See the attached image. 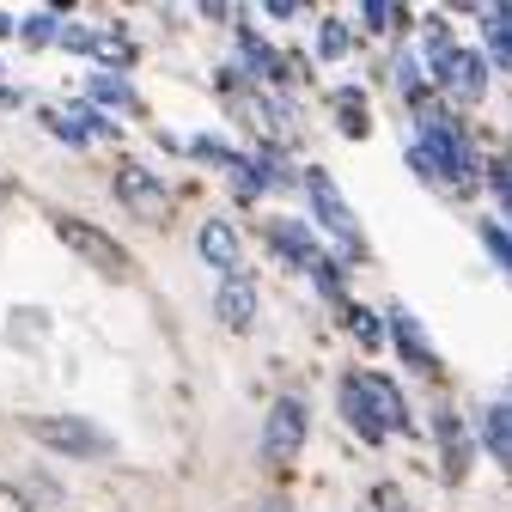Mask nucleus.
<instances>
[{
	"instance_id": "5",
	"label": "nucleus",
	"mask_w": 512,
	"mask_h": 512,
	"mask_svg": "<svg viewBox=\"0 0 512 512\" xmlns=\"http://www.w3.org/2000/svg\"><path fill=\"white\" fill-rule=\"evenodd\" d=\"M299 445H305V403L299 397H281L269 409V427H263V458L269 464H293Z\"/></svg>"
},
{
	"instance_id": "16",
	"label": "nucleus",
	"mask_w": 512,
	"mask_h": 512,
	"mask_svg": "<svg viewBox=\"0 0 512 512\" xmlns=\"http://www.w3.org/2000/svg\"><path fill=\"white\" fill-rule=\"evenodd\" d=\"M378 512H409V506H403V494H397V488H378Z\"/></svg>"
},
{
	"instance_id": "18",
	"label": "nucleus",
	"mask_w": 512,
	"mask_h": 512,
	"mask_svg": "<svg viewBox=\"0 0 512 512\" xmlns=\"http://www.w3.org/2000/svg\"><path fill=\"white\" fill-rule=\"evenodd\" d=\"M488 250H494V263H506V232L500 226H488Z\"/></svg>"
},
{
	"instance_id": "12",
	"label": "nucleus",
	"mask_w": 512,
	"mask_h": 512,
	"mask_svg": "<svg viewBox=\"0 0 512 512\" xmlns=\"http://www.w3.org/2000/svg\"><path fill=\"white\" fill-rule=\"evenodd\" d=\"M488 452L506 458V403H488Z\"/></svg>"
},
{
	"instance_id": "17",
	"label": "nucleus",
	"mask_w": 512,
	"mask_h": 512,
	"mask_svg": "<svg viewBox=\"0 0 512 512\" xmlns=\"http://www.w3.org/2000/svg\"><path fill=\"white\" fill-rule=\"evenodd\" d=\"M391 19H397V13L384 7V0H372V7H366V25H391Z\"/></svg>"
},
{
	"instance_id": "3",
	"label": "nucleus",
	"mask_w": 512,
	"mask_h": 512,
	"mask_svg": "<svg viewBox=\"0 0 512 512\" xmlns=\"http://www.w3.org/2000/svg\"><path fill=\"white\" fill-rule=\"evenodd\" d=\"M427 153H433V165L452 183L476 177V141L464 135V122H452V116H427Z\"/></svg>"
},
{
	"instance_id": "21",
	"label": "nucleus",
	"mask_w": 512,
	"mask_h": 512,
	"mask_svg": "<svg viewBox=\"0 0 512 512\" xmlns=\"http://www.w3.org/2000/svg\"><path fill=\"white\" fill-rule=\"evenodd\" d=\"M0 202H13V183L7 177H0Z\"/></svg>"
},
{
	"instance_id": "2",
	"label": "nucleus",
	"mask_w": 512,
	"mask_h": 512,
	"mask_svg": "<svg viewBox=\"0 0 512 512\" xmlns=\"http://www.w3.org/2000/svg\"><path fill=\"white\" fill-rule=\"evenodd\" d=\"M31 439H43L49 452H61V458H110L116 452L110 433L80 421V415H31Z\"/></svg>"
},
{
	"instance_id": "6",
	"label": "nucleus",
	"mask_w": 512,
	"mask_h": 512,
	"mask_svg": "<svg viewBox=\"0 0 512 512\" xmlns=\"http://www.w3.org/2000/svg\"><path fill=\"white\" fill-rule=\"evenodd\" d=\"M433 80L452 92L458 104H482V92H488V61H482L476 49H452V55L433 68Z\"/></svg>"
},
{
	"instance_id": "20",
	"label": "nucleus",
	"mask_w": 512,
	"mask_h": 512,
	"mask_svg": "<svg viewBox=\"0 0 512 512\" xmlns=\"http://www.w3.org/2000/svg\"><path fill=\"white\" fill-rule=\"evenodd\" d=\"M256 512H293V506H287L281 494H269V500H263V506H256Z\"/></svg>"
},
{
	"instance_id": "10",
	"label": "nucleus",
	"mask_w": 512,
	"mask_h": 512,
	"mask_svg": "<svg viewBox=\"0 0 512 512\" xmlns=\"http://www.w3.org/2000/svg\"><path fill=\"white\" fill-rule=\"evenodd\" d=\"M391 324H397V336H403V354H409L415 366H433V354H427V342H421V330H415V317H409V311H397Z\"/></svg>"
},
{
	"instance_id": "15",
	"label": "nucleus",
	"mask_w": 512,
	"mask_h": 512,
	"mask_svg": "<svg viewBox=\"0 0 512 512\" xmlns=\"http://www.w3.org/2000/svg\"><path fill=\"white\" fill-rule=\"evenodd\" d=\"M348 324H354V330H360L366 342H378V324H372V317H366V311H348Z\"/></svg>"
},
{
	"instance_id": "9",
	"label": "nucleus",
	"mask_w": 512,
	"mask_h": 512,
	"mask_svg": "<svg viewBox=\"0 0 512 512\" xmlns=\"http://www.w3.org/2000/svg\"><path fill=\"white\" fill-rule=\"evenodd\" d=\"M311 196H317V214H324L330 226H342V232H348V244H360V232H354V220H348V208H342V196L330 189V177H324V171H311Z\"/></svg>"
},
{
	"instance_id": "1",
	"label": "nucleus",
	"mask_w": 512,
	"mask_h": 512,
	"mask_svg": "<svg viewBox=\"0 0 512 512\" xmlns=\"http://www.w3.org/2000/svg\"><path fill=\"white\" fill-rule=\"evenodd\" d=\"M55 232H61V244H68L74 256H86V263L98 269V275H110V281H128L135 275V263H128V250L104 232V226H92V220H74V214H55Z\"/></svg>"
},
{
	"instance_id": "19",
	"label": "nucleus",
	"mask_w": 512,
	"mask_h": 512,
	"mask_svg": "<svg viewBox=\"0 0 512 512\" xmlns=\"http://www.w3.org/2000/svg\"><path fill=\"white\" fill-rule=\"evenodd\" d=\"M342 43H348V31H342V25H324V49H330V55H336V49H342Z\"/></svg>"
},
{
	"instance_id": "14",
	"label": "nucleus",
	"mask_w": 512,
	"mask_h": 512,
	"mask_svg": "<svg viewBox=\"0 0 512 512\" xmlns=\"http://www.w3.org/2000/svg\"><path fill=\"white\" fill-rule=\"evenodd\" d=\"M342 122H348V135H360V128H366V116H360V98H354V92H342Z\"/></svg>"
},
{
	"instance_id": "7",
	"label": "nucleus",
	"mask_w": 512,
	"mask_h": 512,
	"mask_svg": "<svg viewBox=\"0 0 512 512\" xmlns=\"http://www.w3.org/2000/svg\"><path fill=\"white\" fill-rule=\"evenodd\" d=\"M202 256L214 269H238V226L232 220H208L202 226Z\"/></svg>"
},
{
	"instance_id": "8",
	"label": "nucleus",
	"mask_w": 512,
	"mask_h": 512,
	"mask_svg": "<svg viewBox=\"0 0 512 512\" xmlns=\"http://www.w3.org/2000/svg\"><path fill=\"white\" fill-rule=\"evenodd\" d=\"M220 317L232 330H244L250 317H256V287L244 281V275H226V287H220Z\"/></svg>"
},
{
	"instance_id": "4",
	"label": "nucleus",
	"mask_w": 512,
	"mask_h": 512,
	"mask_svg": "<svg viewBox=\"0 0 512 512\" xmlns=\"http://www.w3.org/2000/svg\"><path fill=\"white\" fill-rule=\"evenodd\" d=\"M116 202L135 214V220H147V226H165L171 220V189L153 171H141V165H122L116 171Z\"/></svg>"
},
{
	"instance_id": "11",
	"label": "nucleus",
	"mask_w": 512,
	"mask_h": 512,
	"mask_svg": "<svg viewBox=\"0 0 512 512\" xmlns=\"http://www.w3.org/2000/svg\"><path fill=\"white\" fill-rule=\"evenodd\" d=\"M275 244H281V256H293V263H311V244H305L299 226H275Z\"/></svg>"
},
{
	"instance_id": "13",
	"label": "nucleus",
	"mask_w": 512,
	"mask_h": 512,
	"mask_svg": "<svg viewBox=\"0 0 512 512\" xmlns=\"http://www.w3.org/2000/svg\"><path fill=\"white\" fill-rule=\"evenodd\" d=\"M488 49H494V61H506V7L488 13Z\"/></svg>"
}]
</instances>
